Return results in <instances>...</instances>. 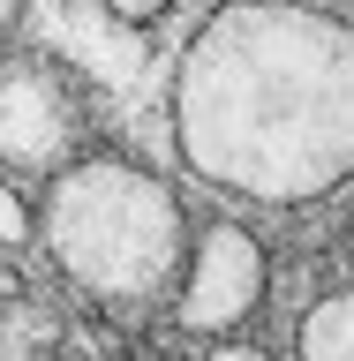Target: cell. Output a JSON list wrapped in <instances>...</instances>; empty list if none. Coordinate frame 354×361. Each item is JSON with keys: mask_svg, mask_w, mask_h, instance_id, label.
Wrapping results in <instances>:
<instances>
[{"mask_svg": "<svg viewBox=\"0 0 354 361\" xmlns=\"http://www.w3.org/2000/svg\"><path fill=\"white\" fill-rule=\"evenodd\" d=\"M83 143V98L53 61L0 68V166L8 173H68Z\"/></svg>", "mask_w": 354, "mask_h": 361, "instance_id": "obj_4", "label": "cell"}, {"mask_svg": "<svg viewBox=\"0 0 354 361\" xmlns=\"http://www.w3.org/2000/svg\"><path fill=\"white\" fill-rule=\"evenodd\" d=\"M203 361H271V354H264V346H249V338H219Z\"/></svg>", "mask_w": 354, "mask_h": 361, "instance_id": "obj_9", "label": "cell"}, {"mask_svg": "<svg viewBox=\"0 0 354 361\" xmlns=\"http://www.w3.org/2000/svg\"><path fill=\"white\" fill-rule=\"evenodd\" d=\"M30 233H38V211L23 203L16 180L0 173V248H30Z\"/></svg>", "mask_w": 354, "mask_h": 361, "instance_id": "obj_7", "label": "cell"}, {"mask_svg": "<svg viewBox=\"0 0 354 361\" xmlns=\"http://www.w3.org/2000/svg\"><path fill=\"white\" fill-rule=\"evenodd\" d=\"M38 248L53 256L61 286H76L113 324H136L181 293L196 233H189L181 196L151 166L121 151H90L68 173H53L38 203Z\"/></svg>", "mask_w": 354, "mask_h": 361, "instance_id": "obj_2", "label": "cell"}, {"mask_svg": "<svg viewBox=\"0 0 354 361\" xmlns=\"http://www.w3.org/2000/svg\"><path fill=\"white\" fill-rule=\"evenodd\" d=\"M264 293H271V256L256 241V226L211 219L196 233V256H189V279L174 293V316H181V331H196V338H234L264 309Z\"/></svg>", "mask_w": 354, "mask_h": 361, "instance_id": "obj_3", "label": "cell"}, {"mask_svg": "<svg viewBox=\"0 0 354 361\" xmlns=\"http://www.w3.org/2000/svg\"><path fill=\"white\" fill-rule=\"evenodd\" d=\"M98 8H106L113 23H158L166 8H174V0H98Z\"/></svg>", "mask_w": 354, "mask_h": 361, "instance_id": "obj_8", "label": "cell"}, {"mask_svg": "<svg viewBox=\"0 0 354 361\" xmlns=\"http://www.w3.org/2000/svg\"><path fill=\"white\" fill-rule=\"evenodd\" d=\"M0 361H106L76 309L16 264V248H0Z\"/></svg>", "mask_w": 354, "mask_h": 361, "instance_id": "obj_5", "label": "cell"}, {"mask_svg": "<svg viewBox=\"0 0 354 361\" xmlns=\"http://www.w3.org/2000/svg\"><path fill=\"white\" fill-rule=\"evenodd\" d=\"M23 8H30V0H0V38H8V30L23 23Z\"/></svg>", "mask_w": 354, "mask_h": 361, "instance_id": "obj_10", "label": "cell"}, {"mask_svg": "<svg viewBox=\"0 0 354 361\" xmlns=\"http://www.w3.org/2000/svg\"><path fill=\"white\" fill-rule=\"evenodd\" d=\"M181 166L234 203L302 211L354 180V16L324 0H219L181 45Z\"/></svg>", "mask_w": 354, "mask_h": 361, "instance_id": "obj_1", "label": "cell"}, {"mask_svg": "<svg viewBox=\"0 0 354 361\" xmlns=\"http://www.w3.org/2000/svg\"><path fill=\"white\" fill-rule=\"evenodd\" d=\"M294 361H354V286L324 293L294 324Z\"/></svg>", "mask_w": 354, "mask_h": 361, "instance_id": "obj_6", "label": "cell"}]
</instances>
